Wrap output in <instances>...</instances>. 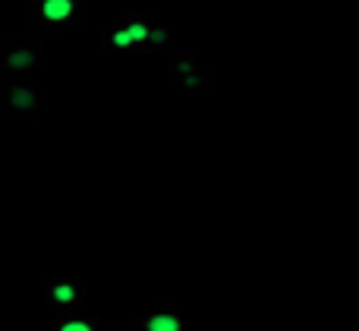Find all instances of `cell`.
<instances>
[{
    "label": "cell",
    "mask_w": 359,
    "mask_h": 331,
    "mask_svg": "<svg viewBox=\"0 0 359 331\" xmlns=\"http://www.w3.org/2000/svg\"><path fill=\"white\" fill-rule=\"evenodd\" d=\"M29 6L35 25L48 35H60L73 25H82V19H86L79 10V0H29Z\"/></svg>",
    "instance_id": "7a4b0ae2"
},
{
    "label": "cell",
    "mask_w": 359,
    "mask_h": 331,
    "mask_svg": "<svg viewBox=\"0 0 359 331\" xmlns=\"http://www.w3.org/2000/svg\"><path fill=\"white\" fill-rule=\"evenodd\" d=\"M168 76H170V82H177V86L183 88V92H189V95H196L198 88L208 86V69H205L202 63H198L196 57H189V54H174L170 57Z\"/></svg>",
    "instance_id": "8992f818"
},
{
    "label": "cell",
    "mask_w": 359,
    "mask_h": 331,
    "mask_svg": "<svg viewBox=\"0 0 359 331\" xmlns=\"http://www.w3.org/2000/svg\"><path fill=\"white\" fill-rule=\"evenodd\" d=\"M86 297H88L86 288L69 275H54V278H48V284H44V300H48V306L57 309V313L79 309L82 303H86Z\"/></svg>",
    "instance_id": "5b68a950"
},
{
    "label": "cell",
    "mask_w": 359,
    "mask_h": 331,
    "mask_svg": "<svg viewBox=\"0 0 359 331\" xmlns=\"http://www.w3.org/2000/svg\"><path fill=\"white\" fill-rule=\"evenodd\" d=\"M50 331H107V328L98 325V322L86 313H63Z\"/></svg>",
    "instance_id": "ba28073f"
},
{
    "label": "cell",
    "mask_w": 359,
    "mask_h": 331,
    "mask_svg": "<svg viewBox=\"0 0 359 331\" xmlns=\"http://www.w3.org/2000/svg\"><path fill=\"white\" fill-rule=\"evenodd\" d=\"M133 325L142 331H186V322H183V316H180V309L168 306V303H161L155 313L133 316Z\"/></svg>",
    "instance_id": "52a82bcc"
},
{
    "label": "cell",
    "mask_w": 359,
    "mask_h": 331,
    "mask_svg": "<svg viewBox=\"0 0 359 331\" xmlns=\"http://www.w3.org/2000/svg\"><path fill=\"white\" fill-rule=\"evenodd\" d=\"M44 60V41L41 38H22V41H13L4 50L0 63H4V73L13 79H29Z\"/></svg>",
    "instance_id": "3957f363"
},
{
    "label": "cell",
    "mask_w": 359,
    "mask_h": 331,
    "mask_svg": "<svg viewBox=\"0 0 359 331\" xmlns=\"http://www.w3.org/2000/svg\"><path fill=\"white\" fill-rule=\"evenodd\" d=\"M149 29H151V19L142 16V13H126L123 22L111 25V29L101 35V48L104 50H130V54H142L149 50Z\"/></svg>",
    "instance_id": "6da1fadb"
},
{
    "label": "cell",
    "mask_w": 359,
    "mask_h": 331,
    "mask_svg": "<svg viewBox=\"0 0 359 331\" xmlns=\"http://www.w3.org/2000/svg\"><path fill=\"white\" fill-rule=\"evenodd\" d=\"M4 95H6V107L16 120H35L38 111H41V88L32 79H13L6 76L4 79Z\"/></svg>",
    "instance_id": "277c9868"
},
{
    "label": "cell",
    "mask_w": 359,
    "mask_h": 331,
    "mask_svg": "<svg viewBox=\"0 0 359 331\" xmlns=\"http://www.w3.org/2000/svg\"><path fill=\"white\" fill-rule=\"evenodd\" d=\"M170 44V29L164 22H158V19H151V29H149V50L151 54H158V50H168Z\"/></svg>",
    "instance_id": "9c48e42d"
}]
</instances>
